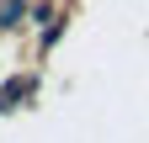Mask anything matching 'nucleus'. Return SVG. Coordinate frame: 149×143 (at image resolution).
<instances>
[{"instance_id": "obj_1", "label": "nucleus", "mask_w": 149, "mask_h": 143, "mask_svg": "<svg viewBox=\"0 0 149 143\" xmlns=\"http://www.w3.org/2000/svg\"><path fill=\"white\" fill-rule=\"evenodd\" d=\"M16 16H22V6H16V0H11V6H0V27H16Z\"/></svg>"}]
</instances>
